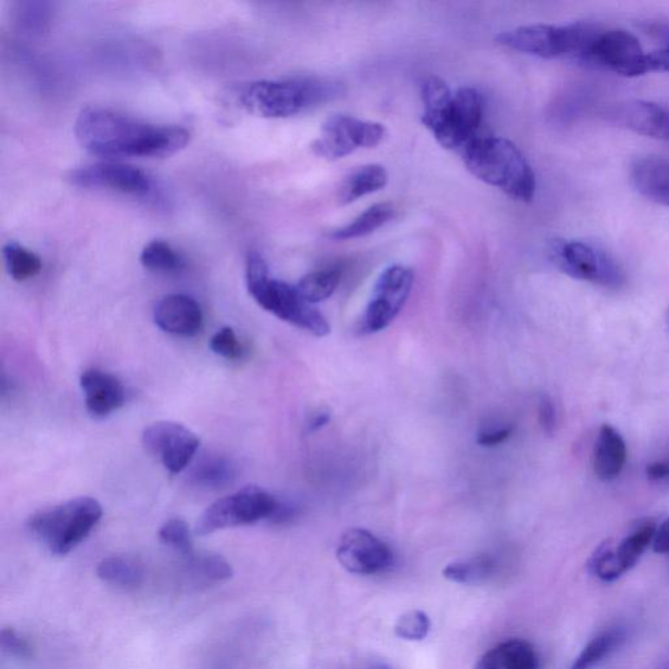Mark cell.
Segmentation results:
<instances>
[{"label":"cell","mask_w":669,"mask_h":669,"mask_svg":"<svg viewBox=\"0 0 669 669\" xmlns=\"http://www.w3.org/2000/svg\"><path fill=\"white\" fill-rule=\"evenodd\" d=\"M75 135L84 150L105 159L166 157L189 144L184 127L154 125L112 109H83Z\"/></svg>","instance_id":"cell-1"},{"label":"cell","mask_w":669,"mask_h":669,"mask_svg":"<svg viewBox=\"0 0 669 669\" xmlns=\"http://www.w3.org/2000/svg\"><path fill=\"white\" fill-rule=\"evenodd\" d=\"M421 99L422 125L443 148L462 152L478 138L484 100L476 89L463 87L453 92L440 77L429 76L422 83Z\"/></svg>","instance_id":"cell-2"},{"label":"cell","mask_w":669,"mask_h":669,"mask_svg":"<svg viewBox=\"0 0 669 669\" xmlns=\"http://www.w3.org/2000/svg\"><path fill=\"white\" fill-rule=\"evenodd\" d=\"M342 84L317 77L286 80H258L236 88L237 105L263 118H289L337 100L343 96Z\"/></svg>","instance_id":"cell-3"},{"label":"cell","mask_w":669,"mask_h":669,"mask_svg":"<svg viewBox=\"0 0 669 669\" xmlns=\"http://www.w3.org/2000/svg\"><path fill=\"white\" fill-rule=\"evenodd\" d=\"M460 154L474 177L501 190L514 201L530 203L535 198V172L513 141L478 137L469 141Z\"/></svg>","instance_id":"cell-4"},{"label":"cell","mask_w":669,"mask_h":669,"mask_svg":"<svg viewBox=\"0 0 669 669\" xmlns=\"http://www.w3.org/2000/svg\"><path fill=\"white\" fill-rule=\"evenodd\" d=\"M247 286L256 304L273 313L275 317L317 338H325L331 332L324 315L302 299L298 288L269 276L266 261L256 251H250L248 254Z\"/></svg>","instance_id":"cell-5"},{"label":"cell","mask_w":669,"mask_h":669,"mask_svg":"<svg viewBox=\"0 0 669 669\" xmlns=\"http://www.w3.org/2000/svg\"><path fill=\"white\" fill-rule=\"evenodd\" d=\"M102 514L98 500L77 497L35 513L28 529L53 555L66 556L91 535Z\"/></svg>","instance_id":"cell-6"},{"label":"cell","mask_w":669,"mask_h":669,"mask_svg":"<svg viewBox=\"0 0 669 669\" xmlns=\"http://www.w3.org/2000/svg\"><path fill=\"white\" fill-rule=\"evenodd\" d=\"M596 28L589 24L525 25L502 31L495 41L501 47L519 51V53L544 58V60L581 61Z\"/></svg>","instance_id":"cell-7"},{"label":"cell","mask_w":669,"mask_h":669,"mask_svg":"<svg viewBox=\"0 0 669 669\" xmlns=\"http://www.w3.org/2000/svg\"><path fill=\"white\" fill-rule=\"evenodd\" d=\"M550 255L559 272L576 280L607 289L626 286L627 275L620 263L594 243L578 240H555Z\"/></svg>","instance_id":"cell-8"},{"label":"cell","mask_w":669,"mask_h":669,"mask_svg":"<svg viewBox=\"0 0 669 669\" xmlns=\"http://www.w3.org/2000/svg\"><path fill=\"white\" fill-rule=\"evenodd\" d=\"M281 501L260 487L249 485L217 500L199 518L197 535L205 537L231 527L250 526L269 520L274 522Z\"/></svg>","instance_id":"cell-9"},{"label":"cell","mask_w":669,"mask_h":669,"mask_svg":"<svg viewBox=\"0 0 669 669\" xmlns=\"http://www.w3.org/2000/svg\"><path fill=\"white\" fill-rule=\"evenodd\" d=\"M579 62L626 77L649 73L648 53L639 38L623 29L596 28Z\"/></svg>","instance_id":"cell-10"},{"label":"cell","mask_w":669,"mask_h":669,"mask_svg":"<svg viewBox=\"0 0 669 669\" xmlns=\"http://www.w3.org/2000/svg\"><path fill=\"white\" fill-rule=\"evenodd\" d=\"M384 137L386 128L377 122L337 114L325 122L319 138L312 143V151L320 159L337 161L359 148H375Z\"/></svg>","instance_id":"cell-11"},{"label":"cell","mask_w":669,"mask_h":669,"mask_svg":"<svg viewBox=\"0 0 669 669\" xmlns=\"http://www.w3.org/2000/svg\"><path fill=\"white\" fill-rule=\"evenodd\" d=\"M414 281L415 274L408 267L395 265L386 268L379 275L371 300L366 307L362 331L375 333L389 327L407 302Z\"/></svg>","instance_id":"cell-12"},{"label":"cell","mask_w":669,"mask_h":669,"mask_svg":"<svg viewBox=\"0 0 669 669\" xmlns=\"http://www.w3.org/2000/svg\"><path fill=\"white\" fill-rule=\"evenodd\" d=\"M68 182L76 188L87 190H105L131 197L150 195L153 181L148 173L137 166L102 161L71 171Z\"/></svg>","instance_id":"cell-13"},{"label":"cell","mask_w":669,"mask_h":669,"mask_svg":"<svg viewBox=\"0 0 669 669\" xmlns=\"http://www.w3.org/2000/svg\"><path fill=\"white\" fill-rule=\"evenodd\" d=\"M143 445L172 474L182 472L195 458L201 440L189 428L175 421H157L143 432Z\"/></svg>","instance_id":"cell-14"},{"label":"cell","mask_w":669,"mask_h":669,"mask_svg":"<svg viewBox=\"0 0 669 669\" xmlns=\"http://www.w3.org/2000/svg\"><path fill=\"white\" fill-rule=\"evenodd\" d=\"M337 556L352 575L375 576L394 565V552L381 539L364 529L346 531L340 539Z\"/></svg>","instance_id":"cell-15"},{"label":"cell","mask_w":669,"mask_h":669,"mask_svg":"<svg viewBox=\"0 0 669 669\" xmlns=\"http://www.w3.org/2000/svg\"><path fill=\"white\" fill-rule=\"evenodd\" d=\"M615 124L643 137L669 141V108L649 101H628L610 109Z\"/></svg>","instance_id":"cell-16"},{"label":"cell","mask_w":669,"mask_h":669,"mask_svg":"<svg viewBox=\"0 0 669 669\" xmlns=\"http://www.w3.org/2000/svg\"><path fill=\"white\" fill-rule=\"evenodd\" d=\"M154 324L177 337H194L203 326V312L198 302L186 294H169L157 302Z\"/></svg>","instance_id":"cell-17"},{"label":"cell","mask_w":669,"mask_h":669,"mask_svg":"<svg viewBox=\"0 0 669 669\" xmlns=\"http://www.w3.org/2000/svg\"><path fill=\"white\" fill-rule=\"evenodd\" d=\"M80 386L86 396L87 411L94 417L112 415L125 404L124 384L111 373L88 369L81 375Z\"/></svg>","instance_id":"cell-18"},{"label":"cell","mask_w":669,"mask_h":669,"mask_svg":"<svg viewBox=\"0 0 669 669\" xmlns=\"http://www.w3.org/2000/svg\"><path fill=\"white\" fill-rule=\"evenodd\" d=\"M628 459V447L619 430L608 424L601 427L597 433L593 467L596 478L602 481H613L621 475Z\"/></svg>","instance_id":"cell-19"},{"label":"cell","mask_w":669,"mask_h":669,"mask_svg":"<svg viewBox=\"0 0 669 669\" xmlns=\"http://www.w3.org/2000/svg\"><path fill=\"white\" fill-rule=\"evenodd\" d=\"M632 181L647 201L669 207V160L655 156L636 159Z\"/></svg>","instance_id":"cell-20"},{"label":"cell","mask_w":669,"mask_h":669,"mask_svg":"<svg viewBox=\"0 0 669 669\" xmlns=\"http://www.w3.org/2000/svg\"><path fill=\"white\" fill-rule=\"evenodd\" d=\"M475 669H540V659L530 642L510 640L489 649Z\"/></svg>","instance_id":"cell-21"},{"label":"cell","mask_w":669,"mask_h":669,"mask_svg":"<svg viewBox=\"0 0 669 669\" xmlns=\"http://www.w3.org/2000/svg\"><path fill=\"white\" fill-rule=\"evenodd\" d=\"M388 182L389 173L382 165H364L344 179L339 190V202L342 205L351 204L359 198L382 190Z\"/></svg>","instance_id":"cell-22"},{"label":"cell","mask_w":669,"mask_h":669,"mask_svg":"<svg viewBox=\"0 0 669 669\" xmlns=\"http://www.w3.org/2000/svg\"><path fill=\"white\" fill-rule=\"evenodd\" d=\"M237 478V467L225 456H204L191 469V484L205 491H218L233 484Z\"/></svg>","instance_id":"cell-23"},{"label":"cell","mask_w":669,"mask_h":669,"mask_svg":"<svg viewBox=\"0 0 669 669\" xmlns=\"http://www.w3.org/2000/svg\"><path fill=\"white\" fill-rule=\"evenodd\" d=\"M655 531L656 526L653 522L641 523L619 544H610L615 563L622 576L639 564L643 553L653 544Z\"/></svg>","instance_id":"cell-24"},{"label":"cell","mask_w":669,"mask_h":669,"mask_svg":"<svg viewBox=\"0 0 669 669\" xmlns=\"http://www.w3.org/2000/svg\"><path fill=\"white\" fill-rule=\"evenodd\" d=\"M394 215V205L388 202L377 203L364 211L362 215L345 227L333 230L330 237L335 241H346L369 236L373 231L382 228L384 224L392 220Z\"/></svg>","instance_id":"cell-25"},{"label":"cell","mask_w":669,"mask_h":669,"mask_svg":"<svg viewBox=\"0 0 669 669\" xmlns=\"http://www.w3.org/2000/svg\"><path fill=\"white\" fill-rule=\"evenodd\" d=\"M626 641L622 629L613 628L594 636L572 662L570 669H593Z\"/></svg>","instance_id":"cell-26"},{"label":"cell","mask_w":669,"mask_h":669,"mask_svg":"<svg viewBox=\"0 0 669 669\" xmlns=\"http://www.w3.org/2000/svg\"><path fill=\"white\" fill-rule=\"evenodd\" d=\"M102 582L119 589H135L143 582V570L138 564L125 557H108L98 566Z\"/></svg>","instance_id":"cell-27"},{"label":"cell","mask_w":669,"mask_h":669,"mask_svg":"<svg viewBox=\"0 0 669 669\" xmlns=\"http://www.w3.org/2000/svg\"><path fill=\"white\" fill-rule=\"evenodd\" d=\"M340 279L342 272L339 268H325L307 274L295 288L308 304H318L331 298L340 285Z\"/></svg>","instance_id":"cell-28"},{"label":"cell","mask_w":669,"mask_h":669,"mask_svg":"<svg viewBox=\"0 0 669 669\" xmlns=\"http://www.w3.org/2000/svg\"><path fill=\"white\" fill-rule=\"evenodd\" d=\"M5 267L12 279L25 281L41 273L42 262L34 251L17 242H9L3 248Z\"/></svg>","instance_id":"cell-29"},{"label":"cell","mask_w":669,"mask_h":669,"mask_svg":"<svg viewBox=\"0 0 669 669\" xmlns=\"http://www.w3.org/2000/svg\"><path fill=\"white\" fill-rule=\"evenodd\" d=\"M494 568V559L481 555L447 565L443 569V577L455 583L475 584L487 581L493 575Z\"/></svg>","instance_id":"cell-30"},{"label":"cell","mask_w":669,"mask_h":669,"mask_svg":"<svg viewBox=\"0 0 669 669\" xmlns=\"http://www.w3.org/2000/svg\"><path fill=\"white\" fill-rule=\"evenodd\" d=\"M140 263L154 273H177L185 267L182 255L169 243L160 240L146 244L140 254Z\"/></svg>","instance_id":"cell-31"},{"label":"cell","mask_w":669,"mask_h":669,"mask_svg":"<svg viewBox=\"0 0 669 669\" xmlns=\"http://www.w3.org/2000/svg\"><path fill=\"white\" fill-rule=\"evenodd\" d=\"M189 558L195 576L201 577L205 582H224L233 576V569L227 559L214 553L191 555Z\"/></svg>","instance_id":"cell-32"},{"label":"cell","mask_w":669,"mask_h":669,"mask_svg":"<svg viewBox=\"0 0 669 669\" xmlns=\"http://www.w3.org/2000/svg\"><path fill=\"white\" fill-rule=\"evenodd\" d=\"M430 627H432V623H430L428 615L422 610L414 609L399 617L395 634L399 639L418 642L427 639Z\"/></svg>","instance_id":"cell-33"},{"label":"cell","mask_w":669,"mask_h":669,"mask_svg":"<svg viewBox=\"0 0 669 669\" xmlns=\"http://www.w3.org/2000/svg\"><path fill=\"white\" fill-rule=\"evenodd\" d=\"M161 542L171 548L181 552L182 555L190 557L192 553V540L188 523L182 519H171L161 527L159 532Z\"/></svg>","instance_id":"cell-34"},{"label":"cell","mask_w":669,"mask_h":669,"mask_svg":"<svg viewBox=\"0 0 669 669\" xmlns=\"http://www.w3.org/2000/svg\"><path fill=\"white\" fill-rule=\"evenodd\" d=\"M210 346L217 356L227 359H238L243 355V349L233 328L223 327L212 337Z\"/></svg>","instance_id":"cell-35"},{"label":"cell","mask_w":669,"mask_h":669,"mask_svg":"<svg viewBox=\"0 0 669 669\" xmlns=\"http://www.w3.org/2000/svg\"><path fill=\"white\" fill-rule=\"evenodd\" d=\"M2 648L4 653L18 656V658H28L30 655V646L27 640L18 635L14 629L2 630Z\"/></svg>","instance_id":"cell-36"},{"label":"cell","mask_w":669,"mask_h":669,"mask_svg":"<svg viewBox=\"0 0 669 669\" xmlns=\"http://www.w3.org/2000/svg\"><path fill=\"white\" fill-rule=\"evenodd\" d=\"M47 3H25V10L21 11V23L29 29H42L48 23Z\"/></svg>","instance_id":"cell-37"},{"label":"cell","mask_w":669,"mask_h":669,"mask_svg":"<svg viewBox=\"0 0 669 669\" xmlns=\"http://www.w3.org/2000/svg\"><path fill=\"white\" fill-rule=\"evenodd\" d=\"M538 414L539 424L544 430V433L548 436L555 433L557 428V409L556 404L553 403L550 396L540 399Z\"/></svg>","instance_id":"cell-38"},{"label":"cell","mask_w":669,"mask_h":669,"mask_svg":"<svg viewBox=\"0 0 669 669\" xmlns=\"http://www.w3.org/2000/svg\"><path fill=\"white\" fill-rule=\"evenodd\" d=\"M513 434L512 426L489 427L482 429L478 436V443L484 447H494L501 445L510 439Z\"/></svg>","instance_id":"cell-39"},{"label":"cell","mask_w":669,"mask_h":669,"mask_svg":"<svg viewBox=\"0 0 669 669\" xmlns=\"http://www.w3.org/2000/svg\"><path fill=\"white\" fill-rule=\"evenodd\" d=\"M649 73L660 71V73H669V42L660 49H656L648 53Z\"/></svg>","instance_id":"cell-40"},{"label":"cell","mask_w":669,"mask_h":669,"mask_svg":"<svg viewBox=\"0 0 669 669\" xmlns=\"http://www.w3.org/2000/svg\"><path fill=\"white\" fill-rule=\"evenodd\" d=\"M648 480L669 485V459L652 463L646 469Z\"/></svg>","instance_id":"cell-41"},{"label":"cell","mask_w":669,"mask_h":669,"mask_svg":"<svg viewBox=\"0 0 669 669\" xmlns=\"http://www.w3.org/2000/svg\"><path fill=\"white\" fill-rule=\"evenodd\" d=\"M652 545L655 553H659V555H669V518L659 527H656Z\"/></svg>","instance_id":"cell-42"},{"label":"cell","mask_w":669,"mask_h":669,"mask_svg":"<svg viewBox=\"0 0 669 669\" xmlns=\"http://www.w3.org/2000/svg\"><path fill=\"white\" fill-rule=\"evenodd\" d=\"M331 416L328 412H318L312 417V420L307 424L308 432L314 433L318 432L319 429L327 426L330 422Z\"/></svg>","instance_id":"cell-43"},{"label":"cell","mask_w":669,"mask_h":669,"mask_svg":"<svg viewBox=\"0 0 669 669\" xmlns=\"http://www.w3.org/2000/svg\"><path fill=\"white\" fill-rule=\"evenodd\" d=\"M370 669H392V668L386 665H377V666H373Z\"/></svg>","instance_id":"cell-44"},{"label":"cell","mask_w":669,"mask_h":669,"mask_svg":"<svg viewBox=\"0 0 669 669\" xmlns=\"http://www.w3.org/2000/svg\"><path fill=\"white\" fill-rule=\"evenodd\" d=\"M668 325H669V312H668Z\"/></svg>","instance_id":"cell-45"}]
</instances>
